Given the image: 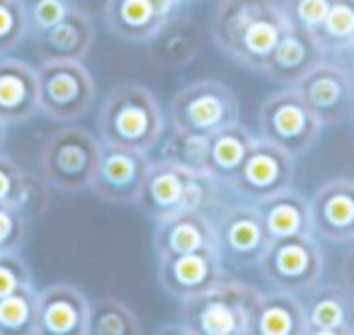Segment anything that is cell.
<instances>
[{
  "label": "cell",
  "mask_w": 354,
  "mask_h": 335,
  "mask_svg": "<svg viewBox=\"0 0 354 335\" xmlns=\"http://www.w3.org/2000/svg\"><path fill=\"white\" fill-rule=\"evenodd\" d=\"M294 88L310 107V112L320 119L323 127H335V124H342L352 117L354 75L349 73L344 64L323 59Z\"/></svg>",
  "instance_id": "30bf717a"
},
{
  "label": "cell",
  "mask_w": 354,
  "mask_h": 335,
  "mask_svg": "<svg viewBox=\"0 0 354 335\" xmlns=\"http://www.w3.org/2000/svg\"><path fill=\"white\" fill-rule=\"evenodd\" d=\"M255 134L241 122H233L228 127L218 129L209 136V156H207V173L216 183L231 185L236 173L241 170L248 151H250Z\"/></svg>",
  "instance_id": "484cf974"
},
{
  "label": "cell",
  "mask_w": 354,
  "mask_h": 335,
  "mask_svg": "<svg viewBox=\"0 0 354 335\" xmlns=\"http://www.w3.org/2000/svg\"><path fill=\"white\" fill-rule=\"evenodd\" d=\"M257 267L272 287L304 294L323 277V248L313 233L270 241L257 260Z\"/></svg>",
  "instance_id": "9c48e42d"
},
{
  "label": "cell",
  "mask_w": 354,
  "mask_h": 335,
  "mask_svg": "<svg viewBox=\"0 0 354 335\" xmlns=\"http://www.w3.org/2000/svg\"><path fill=\"white\" fill-rule=\"evenodd\" d=\"M323 59H325V51L318 44L313 32H306L296 25H286L279 42H277L274 49L265 59L262 73L267 78L277 80V83L286 85V88H294Z\"/></svg>",
  "instance_id": "e0dca14e"
},
{
  "label": "cell",
  "mask_w": 354,
  "mask_h": 335,
  "mask_svg": "<svg viewBox=\"0 0 354 335\" xmlns=\"http://www.w3.org/2000/svg\"><path fill=\"white\" fill-rule=\"evenodd\" d=\"M296 170V158L286 153L284 148L274 146L267 138L257 136L243 161L241 170L231 180L228 188H233L243 199L257 204L281 190L291 188Z\"/></svg>",
  "instance_id": "8fae6325"
},
{
  "label": "cell",
  "mask_w": 354,
  "mask_h": 335,
  "mask_svg": "<svg viewBox=\"0 0 354 335\" xmlns=\"http://www.w3.org/2000/svg\"><path fill=\"white\" fill-rule=\"evenodd\" d=\"M90 301L73 284H51L39 291L37 335H88Z\"/></svg>",
  "instance_id": "d6986e66"
},
{
  "label": "cell",
  "mask_w": 354,
  "mask_h": 335,
  "mask_svg": "<svg viewBox=\"0 0 354 335\" xmlns=\"http://www.w3.org/2000/svg\"><path fill=\"white\" fill-rule=\"evenodd\" d=\"M257 296L260 289L223 277L202 294L180 301L183 323L192 335H250Z\"/></svg>",
  "instance_id": "277c9868"
},
{
  "label": "cell",
  "mask_w": 354,
  "mask_h": 335,
  "mask_svg": "<svg viewBox=\"0 0 354 335\" xmlns=\"http://www.w3.org/2000/svg\"><path fill=\"white\" fill-rule=\"evenodd\" d=\"M323 124L310 112L296 88L267 95L260 107V136L284 148L294 158L308 153L318 143Z\"/></svg>",
  "instance_id": "52a82bcc"
},
{
  "label": "cell",
  "mask_w": 354,
  "mask_h": 335,
  "mask_svg": "<svg viewBox=\"0 0 354 335\" xmlns=\"http://www.w3.org/2000/svg\"><path fill=\"white\" fill-rule=\"evenodd\" d=\"M27 12V27L30 35L49 30L59 20H64L73 8H78V0H22Z\"/></svg>",
  "instance_id": "1f68e13d"
},
{
  "label": "cell",
  "mask_w": 354,
  "mask_h": 335,
  "mask_svg": "<svg viewBox=\"0 0 354 335\" xmlns=\"http://www.w3.org/2000/svg\"><path fill=\"white\" fill-rule=\"evenodd\" d=\"M30 35L22 0H0V56L10 54Z\"/></svg>",
  "instance_id": "4dcf8cb0"
},
{
  "label": "cell",
  "mask_w": 354,
  "mask_h": 335,
  "mask_svg": "<svg viewBox=\"0 0 354 335\" xmlns=\"http://www.w3.org/2000/svg\"><path fill=\"white\" fill-rule=\"evenodd\" d=\"M102 141L83 127H64L46 138L41 148L44 183L61 192H80L90 188L97 170Z\"/></svg>",
  "instance_id": "5b68a950"
},
{
  "label": "cell",
  "mask_w": 354,
  "mask_h": 335,
  "mask_svg": "<svg viewBox=\"0 0 354 335\" xmlns=\"http://www.w3.org/2000/svg\"><path fill=\"white\" fill-rule=\"evenodd\" d=\"M30 178L32 175L25 173L15 161L0 153V204H8V207L15 209L20 204Z\"/></svg>",
  "instance_id": "836d02e7"
},
{
  "label": "cell",
  "mask_w": 354,
  "mask_h": 335,
  "mask_svg": "<svg viewBox=\"0 0 354 335\" xmlns=\"http://www.w3.org/2000/svg\"><path fill=\"white\" fill-rule=\"evenodd\" d=\"M286 25L279 0H218L212 37L228 59L243 69L262 71Z\"/></svg>",
  "instance_id": "6da1fadb"
},
{
  "label": "cell",
  "mask_w": 354,
  "mask_h": 335,
  "mask_svg": "<svg viewBox=\"0 0 354 335\" xmlns=\"http://www.w3.org/2000/svg\"><path fill=\"white\" fill-rule=\"evenodd\" d=\"M151 158L146 151L102 143L90 190L107 204H136L148 178Z\"/></svg>",
  "instance_id": "7c38bea8"
},
{
  "label": "cell",
  "mask_w": 354,
  "mask_h": 335,
  "mask_svg": "<svg viewBox=\"0 0 354 335\" xmlns=\"http://www.w3.org/2000/svg\"><path fill=\"white\" fill-rule=\"evenodd\" d=\"M39 291L30 284L0 299V335H37Z\"/></svg>",
  "instance_id": "4316f807"
},
{
  "label": "cell",
  "mask_w": 354,
  "mask_h": 335,
  "mask_svg": "<svg viewBox=\"0 0 354 335\" xmlns=\"http://www.w3.org/2000/svg\"><path fill=\"white\" fill-rule=\"evenodd\" d=\"M180 0H104V22L124 42H148L180 10Z\"/></svg>",
  "instance_id": "9a60e30c"
},
{
  "label": "cell",
  "mask_w": 354,
  "mask_h": 335,
  "mask_svg": "<svg viewBox=\"0 0 354 335\" xmlns=\"http://www.w3.org/2000/svg\"><path fill=\"white\" fill-rule=\"evenodd\" d=\"M100 141L107 146L151 151L165 134V117L156 95L138 83L114 88L100 107Z\"/></svg>",
  "instance_id": "7a4b0ae2"
},
{
  "label": "cell",
  "mask_w": 354,
  "mask_h": 335,
  "mask_svg": "<svg viewBox=\"0 0 354 335\" xmlns=\"http://www.w3.org/2000/svg\"><path fill=\"white\" fill-rule=\"evenodd\" d=\"M252 333L260 335H306L304 301L286 289L260 291L252 316Z\"/></svg>",
  "instance_id": "cb8c5ba5"
},
{
  "label": "cell",
  "mask_w": 354,
  "mask_h": 335,
  "mask_svg": "<svg viewBox=\"0 0 354 335\" xmlns=\"http://www.w3.org/2000/svg\"><path fill=\"white\" fill-rule=\"evenodd\" d=\"M313 236L330 243L354 241V180L335 178L315 190L310 199Z\"/></svg>",
  "instance_id": "5bb4252c"
},
{
  "label": "cell",
  "mask_w": 354,
  "mask_h": 335,
  "mask_svg": "<svg viewBox=\"0 0 354 335\" xmlns=\"http://www.w3.org/2000/svg\"><path fill=\"white\" fill-rule=\"evenodd\" d=\"M333 0H284V15L289 25H296L306 32H315L323 22Z\"/></svg>",
  "instance_id": "d6a6232c"
},
{
  "label": "cell",
  "mask_w": 354,
  "mask_h": 335,
  "mask_svg": "<svg viewBox=\"0 0 354 335\" xmlns=\"http://www.w3.org/2000/svg\"><path fill=\"white\" fill-rule=\"evenodd\" d=\"M306 335H352L354 296L339 284H313L304 291Z\"/></svg>",
  "instance_id": "ac0fdd59"
},
{
  "label": "cell",
  "mask_w": 354,
  "mask_h": 335,
  "mask_svg": "<svg viewBox=\"0 0 354 335\" xmlns=\"http://www.w3.org/2000/svg\"><path fill=\"white\" fill-rule=\"evenodd\" d=\"M148 44H151V59L158 66H162V69H183V66L192 64L194 56L199 54L202 39H199V30L192 17L177 10L158 30V35L153 39H148Z\"/></svg>",
  "instance_id": "d4e9b609"
},
{
  "label": "cell",
  "mask_w": 354,
  "mask_h": 335,
  "mask_svg": "<svg viewBox=\"0 0 354 335\" xmlns=\"http://www.w3.org/2000/svg\"><path fill=\"white\" fill-rule=\"evenodd\" d=\"M221 255L231 257L238 265H257L267 248V233L262 226L257 204H236L228 207L216 221Z\"/></svg>",
  "instance_id": "2e32d148"
},
{
  "label": "cell",
  "mask_w": 354,
  "mask_h": 335,
  "mask_svg": "<svg viewBox=\"0 0 354 335\" xmlns=\"http://www.w3.org/2000/svg\"><path fill=\"white\" fill-rule=\"evenodd\" d=\"M39 80V112L54 122H75L95 102V80L83 61H41L37 69Z\"/></svg>",
  "instance_id": "ba28073f"
},
{
  "label": "cell",
  "mask_w": 354,
  "mask_h": 335,
  "mask_svg": "<svg viewBox=\"0 0 354 335\" xmlns=\"http://www.w3.org/2000/svg\"><path fill=\"white\" fill-rule=\"evenodd\" d=\"M313 35L325 54H347L354 46V0H333Z\"/></svg>",
  "instance_id": "83f0119b"
},
{
  "label": "cell",
  "mask_w": 354,
  "mask_h": 335,
  "mask_svg": "<svg viewBox=\"0 0 354 335\" xmlns=\"http://www.w3.org/2000/svg\"><path fill=\"white\" fill-rule=\"evenodd\" d=\"M207 156H209V136L194 132H185V129L172 127L170 134L165 136L160 148L162 161L177 163L183 168H192V170H207Z\"/></svg>",
  "instance_id": "f546056e"
},
{
  "label": "cell",
  "mask_w": 354,
  "mask_h": 335,
  "mask_svg": "<svg viewBox=\"0 0 354 335\" xmlns=\"http://www.w3.org/2000/svg\"><path fill=\"white\" fill-rule=\"evenodd\" d=\"M223 255L221 251L183 253V255L158 257V280L165 294L185 301L207 291L223 280Z\"/></svg>",
  "instance_id": "4fadbf2b"
},
{
  "label": "cell",
  "mask_w": 354,
  "mask_h": 335,
  "mask_svg": "<svg viewBox=\"0 0 354 335\" xmlns=\"http://www.w3.org/2000/svg\"><path fill=\"white\" fill-rule=\"evenodd\" d=\"M342 56H344V59H347V69H349V73L354 75V46L347 51V54H342Z\"/></svg>",
  "instance_id": "8d00e7d4"
},
{
  "label": "cell",
  "mask_w": 354,
  "mask_h": 335,
  "mask_svg": "<svg viewBox=\"0 0 354 335\" xmlns=\"http://www.w3.org/2000/svg\"><path fill=\"white\" fill-rule=\"evenodd\" d=\"M238 98L221 80H194L170 100L167 119L172 127L212 136L218 129L238 122Z\"/></svg>",
  "instance_id": "8992f818"
},
{
  "label": "cell",
  "mask_w": 354,
  "mask_h": 335,
  "mask_svg": "<svg viewBox=\"0 0 354 335\" xmlns=\"http://www.w3.org/2000/svg\"><path fill=\"white\" fill-rule=\"evenodd\" d=\"M30 282V267L25 265L20 253H0V299Z\"/></svg>",
  "instance_id": "d590c367"
},
{
  "label": "cell",
  "mask_w": 354,
  "mask_h": 335,
  "mask_svg": "<svg viewBox=\"0 0 354 335\" xmlns=\"http://www.w3.org/2000/svg\"><path fill=\"white\" fill-rule=\"evenodd\" d=\"M187 3H194V0H180V6H187Z\"/></svg>",
  "instance_id": "f35d334b"
},
{
  "label": "cell",
  "mask_w": 354,
  "mask_h": 335,
  "mask_svg": "<svg viewBox=\"0 0 354 335\" xmlns=\"http://www.w3.org/2000/svg\"><path fill=\"white\" fill-rule=\"evenodd\" d=\"M39 112V80L37 69L20 59H0V122L25 124Z\"/></svg>",
  "instance_id": "44dd1931"
},
{
  "label": "cell",
  "mask_w": 354,
  "mask_h": 335,
  "mask_svg": "<svg viewBox=\"0 0 354 335\" xmlns=\"http://www.w3.org/2000/svg\"><path fill=\"white\" fill-rule=\"evenodd\" d=\"M153 246L160 255H183L199 251H221L218 248L216 221L207 212H185L180 217L156 224Z\"/></svg>",
  "instance_id": "7402d4cb"
},
{
  "label": "cell",
  "mask_w": 354,
  "mask_h": 335,
  "mask_svg": "<svg viewBox=\"0 0 354 335\" xmlns=\"http://www.w3.org/2000/svg\"><path fill=\"white\" fill-rule=\"evenodd\" d=\"M221 183L207 170H192L170 161H151L138 209L153 221L180 217L185 212H207L218 202Z\"/></svg>",
  "instance_id": "3957f363"
},
{
  "label": "cell",
  "mask_w": 354,
  "mask_h": 335,
  "mask_svg": "<svg viewBox=\"0 0 354 335\" xmlns=\"http://www.w3.org/2000/svg\"><path fill=\"white\" fill-rule=\"evenodd\" d=\"M3 146H6V124L0 122V153H3Z\"/></svg>",
  "instance_id": "74e56055"
},
{
  "label": "cell",
  "mask_w": 354,
  "mask_h": 335,
  "mask_svg": "<svg viewBox=\"0 0 354 335\" xmlns=\"http://www.w3.org/2000/svg\"><path fill=\"white\" fill-rule=\"evenodd\" d=\"M27 236V221L17 209L0 204V253H20Z\"/></svg>",
  "instance_id": "e575fe53"
},
{
  "label": "cell",
  "mask_w": 354,
  "mask_h": 335,
  "mask_svg": "<svg viewBox=\"0 0 354 335\" xmlns=\"http://www.w3.org/2000/svg\"><path fill=\"white\" fill-rule=\"evenodd\" d=\"M257 212H260L267 241H279V238L313 233L310 199H306L304 194L291 188L257 202Z\"/></svg>",
  "instance_id": "603a6c76"
},
{
  "label": "cell",
  "mask_w": 354,
  "mask_h": 335,
  "mask_svg": "<svg viewBox=\"0 0 354 335\" xmlns=\"http://www.w3.org/2000/svg\"><path fill=\"white\" fill-rule=\"evenodd\" d=\"M352 122H354V112H352Z\"/></svg>",
  "instance_id": "ab89813d"
},
{
  "label": "cell",
  "mask_w": 354,
  "mask_h": 335,
  "mask_svg": "<svg viewBox=\"0 0 354 335\" xmlns=\"http://www.w3.org/2000/svg\"><path fill=\"white\" fill-rule=\"evenodd\" d=\"M39 61H83L95 42V25L83 8H73L49 30L32 35Z\"/></svg>",
  "instance_id": "ffe728a7"
},
{
  "label": "cell",
  "mask_w": 354,
  "mask_h": 335,
  "mask_svg": "<svg viewBox=\"0 0 354 335\" xmlns=\"http://www.w3.org/2000/svg\"><path fill=\"white\" fill-rule=\"evenodd\" d=\"M141 333L136 314L114 296H100L90 304L88 335H136Z\"/></svg>",
  "instance_id": "f1b7e54d"
}]
</instances>
